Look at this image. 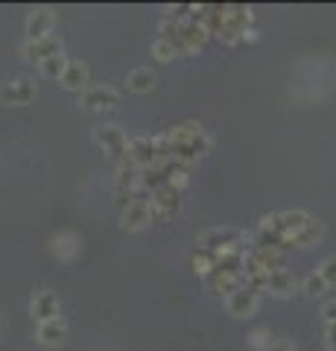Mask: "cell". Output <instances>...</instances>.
<instances>
[{
	"label": "cell",
	"instance_id": "cell-1",
	"mask_svg": "<svg viewBox=\"0 0 336 351\" xmlns=\"http://www.w3.org/2000/svg\"><path fill=\"white\" fill-rule=\"evenodd\" d=\"M243 240L246 234L237 232V228H208V232L199 234V249L220 255V252H229V249H240Z\"/></svg>",
	"mask_w": 336,
	"mask_h": 351
},
{
	"label": "cell",
	"instance_id": "cell-2",
	"mask_svg": "<svg viewBox=\"0 0 336 351\" xmlns=\"http://www.w3.org/2000/svg\"><path fill=\"white\" fill-rule=\"evenodd\" d=\"M36 97V85L27 80H12L6 85H0V103L6 106H27Z\"/></svg>",
	"mask_w": 336,
	"mask_h": 351
},
{
	"label": "cell",
	"instance_id": "cell-3",
	"mask_svg": "<svg viewBox=\"0 0 336 351\" xmlns=\"http://www.w3.org/2000/svg\"><path fill=\"white\" fill-rule=\"evenodd\" d=\"M24 56L32 62H47L53 56H62V41L56 36H47V38H38V41H27L24 47Z\"/></svg>",
	"mask_w": 336,
	"mask_h": 351
},
{
	"label": "cell",
	"instance_id": "cell-4",
	"mask_svg": "<svg viewBox=\"0 0 336 351\" xmlns=\"http://www.w3.org/2000/svg\"><path fill=\"white\" fill-rule=\"evenodd\" d=\"M117 103H120V97L112 88H85L79 97V106L91 108V112H96V108H114Z\"/></svg>",
	"mask_w": 336,
	"mask_h": 351
},
{
	"label": "cell",
	"instance_id": "cell-5",
	"mask_svg": "<svg viewBox=\"0 0 336 351\" xmlns=\"http://www.w3.org/2000/svg\"><path fill=\"white\" fill-rule=\"evenodd\" d=\"M29 311H32V316H36L38 322H53V319H59L62 304H59V299H56V293L44 290V293H38L36 299H32Z\"/></svg>",
	"mask_w": 336,
	"mask_h": 351
},
{
	"label": "cell",
	"instance_id": "cell-6",
	"mask_svg": "<svg viewBox=\"0 0 336 351\" xmlns=\"http://www.w3.org/2000/svg\"><path fill=\"white\" fill-rule=\"evenodd\" d=\"M225 304H229V313H231V316H240V319H243V316H252V313L257 311L260 299H257V293H252V290H246V287H243V290L231 293Z\"/></svg>",
	"mask_w": 336,
	"mask_h": 351
},
{
	"label": "cell",
	"instance_id": "cell-7",
	"mask_svg": "<svg viewBox=\"0 0 336 351\" xmlns=\"http://www.w3.org/2000/svg\"><path fill=\"white\" fill-rule=\"evenodd\" d=\"M50 27H53V12H50V9H36V12L27 18V36H29V41L47 38Z\"/></svg>",
	"mask_w": 336,
	"mask_h": 351
},
{
	"label": "cell",
	"instance_id": "cell-8",
	"mask_svg": "<svg viewBox=\"0 0 336 351\" xmlns=\"http://www.w3.org/2000/svg\"><path fill=\"white\" fill-rule=\"evenodd\" d=\"M149 223V202L144 199H135L129 208H123V228L126 232H138Z\"/></svg>",
	"mask_w": 336,
	"mask_h": 351
},
{
	"label": "cell",
	"instance_id": "cell-9",
	"mask_svg": "<svg viewBox=\"0 0 336 351\" xmlns=\"http://www.w3.org/2000/svg\"><path fill=\"white\" fill-rule=\"evenodd\" d=\"M205 38H208V29H205L202 21H184V27H181V44H184V50H196L205 44Z\"/></svg>",
	"mask_w": 336,
	"mask_h": 351
},
{
	"label": "cell",
	"instance_id": "cell-10",
	"mask_svg": "<svg viewBox=\"0 0 336 351\" xmlns=\"http://www.w3.org/2000/svg\"><path fill=\"white\" fill-rule=\"evenodd\" d=\"M38 339L44 346H62L68 339V328L62 325V319H53V322H41L38 325Z\"/></svg>",
	"mask_w": 336,
	"mask_h": 351
},
{
	"label": "cell",
	"instance_id": "cell-11",
	"mask_svg": "<svg viewBox=\"0 0 336 351\" xmlns=\"http://www.w3.org/2000/svg\"><path fill=\"white\" fill-rule=\"evenodd\" d=\"M292 290H296V278L289 276L287 269H275V272H269V293H275V295H289Z\"/></svg>",
	"mask_w": 336,
	"mask_h": 351
},
{
	"label": "cell",
	"instance_id": "cell-12",
	"mask_svg": "<svg viewBox=\"0 0 336 351\" xmlns=\"http://www.w3.org/2000/svg\"><path fill=\"white\" fill-rule=\"evenodd\" d=\"M85 80H88V71H85V64H79V62H70L68 64V71H64V76H62V85L64 88H70V91H82L85 88Z\"/></svg>",
	"mask_w": 336,
	"mask_h": 351
},
{
	"label": "cell",
	"instance_id": "cell-13",
	"mask_svg": "<svg viewBox=\"0 0 336 351\" xmlns=\"http://www.w3.org/2000/svg\"><path fill=\"white\" fill-rule=\"evenodd\" d=\"M319 237H322V223H319V219H310V223L301 228L298 234H292L287 240V246H310V243H316Z\"/></svg>",
	"mask_w": 336,
	"mask_h": 351
},
{
	"label": "cell",
	"instance_id": "cell-14",
	"mask_svg": "<svg viewBox=\"0 0 336 351\" xmlns=\"http://www.w3.org/2000/svg\"><path fill=\"white\" fill-rule=\"evenodd\" d=\"M153 85H155V73L149 71V68H138L129 73V88L138 94H144V91H153Z\"/></svg>",
	"mask_w": 336,
	"mask_h": 351
},
{
	"label": "cell",
	"instance_id": "cell-15",
	"mask_svg": "<svg viewBox=\"0 0 336 351\" xmlns=\"http://www.w3.org/2000/svg\"><path fill=\"white\" fill-rule=\"evenodd\" d=\"M281 217H284V228H287V237H292V234H298L301 228H305L307 223H310V214L307 211H281Z\"/></svg>",
	"mask_w": 336,
	"mask_h": 351
},
{
	"label": "cell",
	"instance_id": "cell-16",
	"mask_svg": "<svg viewBox=\"0 0 336 351\" xmlns=\"http://www.w3.org/2000/svg\"><path fill=\"white\" fill-rule=\"evenodd\" d=\"M260 234H272V237H287V228H284V217L281 214H266L263 219H260Z\"/></svg>",
	"mask_w": 336,
	"mask_h": 351
},
{
	"label": "cell",
	"instance_id": "cell-17",
	"mask_svg": "<svg viewBox=\"0 0 336 351\" xmlns=\"http://www.w3.org/2000/svg\"><path fill=\"white\" fill-rule=\"evenodd\" d=\"M68 64H70L68 59L53 56V59H47V62H41L38 71H41V76H47V80H62L64 71H68Z\"/></svg>",
	"mask_w": 336,
	"mask_h": 351
},
{
	"label": "cell",
	"instance_id": "cell-18",
	"mask_svg": "<svg viewBox=\"0 0 336 351\" xmlns=\"http://www.w3.org/2000/svg\"><path fill=\"white\" fill-rule=\"evenodd\" d=\"M301 287H305V293L310 295V299H319V295L328 293V284H324V278L319 276V269H316V272H310V276L301 281Z\"/></svg>",
	"mask_w": 336,
	"mask_h": 351
},
{
	"label": "cell",
	"instance_id": "cell-19",
	"mask_svg": "<svg viewBox=\"0 0 336 351\" xmlns=\"http://www.w3.org/2000/svg\"><path fill=\"white\" fill-rule=\"evenodd\" d=\"M176 53H179L176 44H170V41H164V38H155V41H153V56H155L158 62H172V59H176Z\"/></svg>",
	"mask_w": 336,
	"mask_h": 351
},
{
	"label": "cell",
	"instance_id": "cell-20",
	"mask_svg": "<svg viewBox=\"0 0 336 351\" xmlns=\"http://www.w3.org/2000/svg\"><path fill=\"white\" fill-rule=\"evenodd\" d=\"M193 267H196V272H214V267H216V255H214V252L199 249L196 255H193Z\"/></svg>",
	"mask_w": 336,
	"mask_h": 351
},
{
	"label": "cell",
	"instance_id": "cell-21",
	"mask_svg": "<svg viewBox=\"0 0 336 351\" xmlns=\"http://www.w3.org/2000/svg\"><path fill=\"white\" fill-rule=\"evenodd\" d=\"M319 276L324 278V284H328V287H331V284H336V258H328V261L322 263V267H319Z\"/></svg>",
	"mask_w": 336,
	"mask_h": 351
},
{
	"label": "cell",
	"instance_id": "cell-22",
	"mask_svg": "<svg viewBox=\"0 0 336 351\" xmlns=\"http://www.w3.org/2000/svg\"><path fill=\"white\" fill-rule=\"evenodd\" d=\"M322 316H324V322L328 325H336V302H328L322 307Z\"/></svg>",
	"mask_w": 336,
	"mask_h": 351
},
{
	"label": "cell",
	"instance_id": "cell-23",
	"mask_svg": "<svg viewBox=\"0 0 336 351\" xmlns=\"http://www.w3.org/2000/svg\"><path fill=\"white\" fill-rule=\"evenodd\" d=\"M324 339H328V346L336 351V325H328V331H324Z\"/></svg>",
	"mask_w": 336,
	"mask_h": 351
}]
</instances>
